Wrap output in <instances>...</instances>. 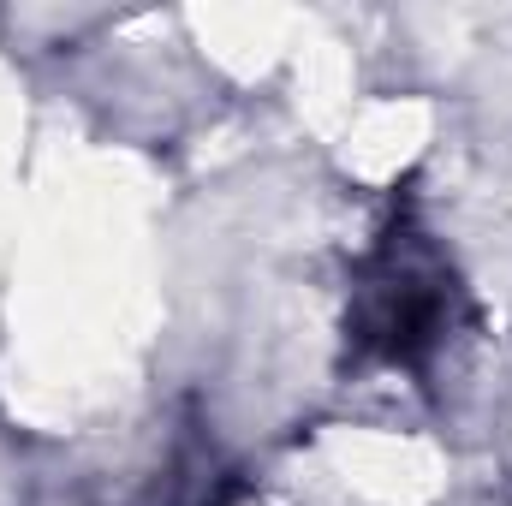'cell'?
<instances>
[{
  "label": "cell",
  "instance_id": "1",
  "mask_svg": "<svg viewBox=\"0 0 512 506\" xmlns=\"http://www.w3.org/2000/svg\"><path fill=\"white\" fill-rule=\"evenodd\" d=\"M459 310H465V298H459V280L441 262V251L411 221H393L358 274L352 340L387 364H423L453 334Z\"/></svg>",
  "mask_w": 512,
  "mask_h": 506
}]
</instances>
